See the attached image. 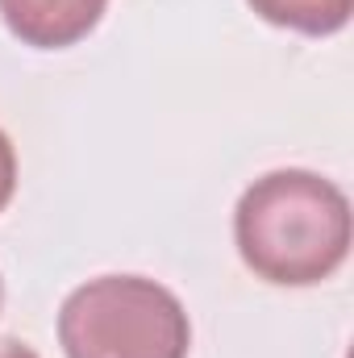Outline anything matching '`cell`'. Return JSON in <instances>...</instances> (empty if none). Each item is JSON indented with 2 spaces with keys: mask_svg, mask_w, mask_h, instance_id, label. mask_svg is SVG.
<instances>
[{
  "mask_svg": "<svg viewBox=\"0 0 354 358\" xmlns=\"http://www.w3.org/2000/svg\"><path fill=\"white\" fill-rule=\"evenodd\" d=\"M234 242L259 279L313 287L351 255V200L317 171H271L242 192L234 208Z\"/></svg>",
  "mask_w": 354,
  "mask_h": 358,
  "instance_id": "1",
  "label": "cell"
},
{
  "mask_svg": "<svg viewBox=\"0 0 354 358\" xmlns=\"http://www.w3.org/2000/svg\"><path fill=\"white\" fill-rule=\"evenodd\" d=\"M67 358H187L192 321L171 287L146 275H100L59 308Z\"/></svg>",
  "mask_w": 354,
  "mask_h": 358,
  "instance_id": "2",
  "label": "cell"
},
{
  "mask_svg": "<svg viewBox=\"0 0 354 358\" xmlns=\"http://www.w3.org/2000/svg\"><path fill=\"white\" fill-rule=\"evenodd\" d=\"M108 0H0V17L21 46L67 50L100 25Z\"/></svg>",
  "mask_w": 354,
  "mask_h": 358,
  "instance_id": "3",
  "label": "cell"
},
{
  "mask_svg": "<svg viewBox=\"0 0 354 358\" xmlns=\"http://www.w3.org/2000/svg\"><path fill=\"white\" fill-rule=\"evenodd\" d=\"M267 25L279 29H296L309 38H325L346 29L354 13V0H246Z\"/></svg>",
  "mask_w": 354,
  "mask_h": 358,
  "instance_id": "4",
  "label": "cell"
},
{
  "mask_svg": "<svg viewBox=\"0 0 354 358\" xmlns=\"http://www.w3.org/2000/svg\"><path fill=\"white\" fill-rule=\"evenodd\" d=\"M13 192H17V150H13L8 134L0 129V213L8 208Z\"/></svg>",
  "mask_w": 354,
  "mask_h": 358,
  "instance_id": "5",
  "label": "cell"
},
{
  "mask_svg": "<svg viewBox=\"0 0 354 358\" xmlns=\"http://www.w3.org/2000/svg\"><path fill=\"white\" fill-rule=\"evenodd\" d=\"M0 358H38V350H29V346L17 342V338H4V342H0Z\"/></svg>",
  "mask_w": 354,
  "mask_h": 358,
  "instance_id": "6",
  "label": "cell"
},
{
  "mask_svg": "<svg viewBox=\"0 0 354 358\" xmlns=\"http://www.w3.org/2000/svg\"><path fill=\"white\" fill-rule=\"evenodd\" d=\"M0 304H4V283H0Z\"/></svg>",
  "mask_w": 354,
  "mask_h": 358,
  "instance_id": "7",
  "label": "cell"
}]
</instances>
